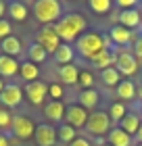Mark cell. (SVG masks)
I'll list each match as a JSON object with an SVG mask.
<instances>
[{
	"mask_svg": "<svg viewBox=\"0 0 142 146\" xmlns=\"http://www.w3.org/2000/svg\"><path fill=\"white\" fill-rule=\"evenodd\" d=\"M86 29V19L79 15V13H67L55 23V31L61 38L63 44H71L84 34Z\"/></svg>",
	"mask_w": 142,
	"mask_h": 146,
	"instance_id": "1",
	"label": "cell"
},
{
	"mask_svg": "<svg viewBox=\"0 0 142 146\" xmlns=\"http://www.w3.org/2000/svg\"><path fill=\"white\" fill-rule=\"evenodd\" d=\"M109 46H111V40L105 38L103 34H98V31H84V34L75 40L77 54L82 58H86V61H92L98 52L109 50Z\"/></svg>",
	"mask_w": 142,
	"mask_h": 146,
	"instance_id": "2",
	"label": "cell"
},
{
	"mask_svg": "<svg viewBox=\"0 0 142 146\" xmlns=\"http://www.w3.org/2000/svg\"><path fill=\"white\" fill-rule=\"evenodd\" d=\"M31 11L42 25H55L63 15V4L59 0H36Z\"/></svg>",
	"mask_w": 142,
	"mask_h": 146,
	"instance_id": "3",
	"label": "cell"
},
{
	"mask_svg": "<svg viewBox=\"0 0 142 146\" xmlns=\"http://www.w3.org/2000/svg\"><path fill=\"white\" fill-rule=\"evenodd\" d=\"M86 129H88V134H92L96 140H98V138L109 136V131H111V117H109V113L94 111L92 115L88 117Z\"/></svg>",
	"mask_w": 142,
	"mask_h": 146,
	"instance_id": "4",
	"label": "cell"
},
{
	"mask_svg": "<svg viewBox=\"0 0 142 146\" xmlns=\"http://www.w3.org/2000/svg\"><path fill=\"white\" fill-rule=\"evenodd\" d=\"M117 52V58H115V69L121 73V77H127L132 79L136 73L140 71V65H138V58L134 56L132 50H115Z\"/></svg>",
	"mask_w": 142,
	"mask_h": 146,
	"instance_id": "5",
	"label": "cell"
},
{
	"mask_svg": "<svg viewBox=\"0 0 142 146\" xmlns=\"http://www.w3.org/2000/svg\"><path fill=\"white\" fill-rule=\"evenodd\" d=\"M36 42L42 46L48 54H55V52L59 50V46L63 44V42H61V38L57 36V31H55V25H44V27L38 31Z\"/></svg>",
	"mask_w": 142,
	"mask_h": 146,
	"instance_id": "6",
	"label": "cell"
},
{
	"mask_svg": "<svg viewBox=\"0 0 142 146\" xmlns=\"http://www.w3.org/2000/svg\"><path fill=\"white\" fill-rule=\"evenodd\" d=\"M23 96L27 98V100L33 104V107H40V104H44L46 96H48V86L44 82H31V84H25L23 88Z\"/></svg>",
	"mask_w": 142,
	"mask_h": 146,
	"instance_id": "7",
	"label": "cell"
},
{
	"mask_svg": "<svg viewBox=\"0 0 142 146\" xmlns=\"http://www.w3.org/2000/svg\"><path fill=\"white\" fill-rule=\"evenodd\" d=\"M11 129H13V134H15V138H19V140H29V138H33V134H36V123H33L27 115H17L13 119Z\"/></svg>",
	"mask_w": 142,
	"mask_h": 146,
	"instance_id": "8",
	"label": "cell"
},
{
	"mask_svg": "<svg viewBox=\"0 0 142 146\" xmlns=\"http://www.w3.org/2000/svg\"><path fill=\"white\" fill-rule=\"evenodd\" d=\"M88 111L84 107H79V104H69L65 111V119H63V123L67 125H71V127H75V129H82L86 127V123H88Z\"/></svg>",
	"mask_w": 142,
	"mask_h": 146,
	"instance_id": "9",
	"label": "cell"
},
{
	"mask_svg": "<svg viewBox=\"0 0 142 146\" xmlns=\"http://www.w3.org/2000/svg\"><path fill=\"white\" fill-rule=\"evenodd\" d=\"M21 100H23V90L17 84H6L4 90L0 92V104L4 109H15L21 104Z\"/></svg>",
	"mask_w": 142,
	"mask_h": 146,
	"instance_id": "10",
	"label": "cell"
},
{
	"mask_svg": "<svg viewBox=\"0 0 142 146\" xmlns=\"http://www.w3.org/2000/svg\"><path fill=\"white\" fill-rule=\"evenodd\" d=\"M113 46H119V48H123V46H130L134 44V40H136V34H134L132 29H125L123 25H113L109 29V36Z\"/></svg>",
	"mask_w": 142,
	"mask_h": 146,
	"instance_id": "11",
	"label": "cell"
},
{
	"mask_svg": "<svg viewBox=\"0 0 142 146\" xmlns=\"http://www.w3.org/2000/svg\"><path fill=\"white\" fill-rule=\"evenodd\" d=\"M33 140L38 146H55L57 144V129L52 127L50 123H38L36 125V134H33Z\"/></svg>",
	"mask_w": 142,
	"mask_h": 146,
	"instance_id": "12",
	"label": "cell"
},
{
	"mask_svg": "<svg viewBox=\"0 0 142 146\" xmlns=\"http://www.w3.org/2000/svg\"><path fill=\"white\" fill-rule=\"evenodd\" d=\"M117 25H123L125 29H138L142 25V15H140V9H127V11H119L117 15Z\"/></svg>",
	"mask_w": 142,
	"mask_h": 146,
	"instance_id": "13",
	"label": "cell"
},
{
	"mask_svg": "<svg viewBox=\"0 0 142 146\" xmlns=\"http://www.w3.org/2000/svg\"><path fill=\"white\" fill-rule=\"evenodd\" d=\"M65 111H67V107H65V102H61V100H48L44 104V109H42L44 117L48 119V121H52V123H63Z\"/></svg>",
	"mask_w": 142,
	"mask_h": 146,
	"instance_id": "14",
	"label": "cell"
},
{
	"mask_svg": "<svg viewBox=\"0 0 142 146\" xmlns=\"http://www.w3.org/2000/svg\"><path fill=\"white\" fill-rule=\"evenodd\" d=\"M140 125H142V117L138 115V113H127V115L119 121L117 127L119 129H123L125 134H130L132 138L138 134V129H140Z\"/></svg>",
	"mask_w": 142,
	"mask_h": 146,
	"instance_id": "15",
	"label": "cell"
},
{
	"mask_svg": "<svg viewBox=\"0 0 142 146\" xmlns=\"http://www.w3.org/2000/svg\"><path fill=\"white\" fill-rule=\"evenodd\" d=\"M115 58H117V52H115V50H103V52H98V54L90 61V65L103 71V69L115 67Z\"/></svg>",
	"mask_w": 142,
	"mask_h": 146,
	"instance_id": "16",
	"label": "cell"
},
{
	"mask_svg": "<svg viewBox=\"0 0 142 146\" xmlns=\"http://www.w3.org/2000/svg\"><path fill=\"white\" fill-rule=\"evenodd\" d=\"M115 94L119 100H134V98H138V88L132 79H121V84L115 88Z\"/></svg>",
	"mask_w": 142,
	"mask_h": 146,
	"instance_id": "17",
	"label": "cell"
},
{
	"mask_svg": "<svg viewBox=\"0 0 142 146\" xmlns=\"http://www.w3.org/2000/svg\"><path fill=\"white\" fill-rule=\"evenodd\" d=\"M0 50H2V54H6V56H13V58H17V56L23 52L21 40H19V38H15V36H9V38H4L2 42H0Z\"/></svg>",
	"mask_w": 142,
	"mask_h": 146,
	"instance_id": "18",
	"label": "cell"
},
{
	"mask_svg": "<svg viewBox=\"0 0 142 146\" xmlns=\"http://www.w3.org/2000/svg\"><path fill=\"white\" fill-rule=\"evenodd\" d=\"M6 13H9V17H13V21L17 23H23L25 19H27V4L21 2V0H13V2L6 4Z\"/></svg>",
	"mask_w": 142,
	"mask_h": 146,
	"instance_id": "19",
	"label": "cell"
},
{
	"mask_svg": "<svg viewBox=\"0 0 142 146\" xmlns=\"http://www.w3.org/2000/svg\"><path fill=\"white\" fill-rule=\"evenodd\" d=\"M77 100H79V107H84L86 111L88 109H96L98 102H100V92L96 88L82 90V92H79V96H77Z\"/></svg>",
	"mask_w": 142,
	"mask_h": 146,
	"instance_id": "20",
	"label": "cell"
},
{
	"mask_svg": "<svg viewBox=\"0 0 142 146\" xmlns=\"http://www.w3.org/2000/svg\"><path fill=\"white\" fill-rule=\"evenodd\" d=\"M107 142L111 146H132V136L125 134V131L119 129V127H111L109 136H107Z\"/></svg>",
	"mask_w": 142,
	"mask_h": 146,
	"instance_id": "21",
	"label": "cell"
},
{
	"mask_svg": "<svg viewBox=\"0 0 142 146\" xmlns=\"http://www.w3.org/2000/svg\"><path fill=\"white\" fill-rule=\"evenodd\" d=\"M19 75H21L23 82H38V77H40V69H38V65H33L29 61H23V63H19Z\"/></svg>",
	"mask_w": 142,
	"mask_h": 146,
	"instance_id": "22",
	"label": "cell"
},
{
	"mask_svg": "<svg viewBox=\"0 0 142 146\" xmlns=\"http://www.w3.org/2000/svg\"><path fill=\"white\" fill-rule=\"evenodd\" d=\"M17 73H19L17 58L0 54V75H2V77H13V75H17Z\"/></svg>",
	"mask_w": 142,
	"mask_h": 146,
	"instance_id": "23",
	"label": "cell"
},
{
	"mask_svg": "<svg viewBox=\"0 0 142 146\" xmlns=\"http://www.w3.org/2000/svg\"><path fill=\"white\" fill-rule=\"evenodd\" d=\"M55 61L59 63V67H63V65H71L73 63V56H75V50L71 48V44H61L59 50L55 52Z\"/></svg>",
	"mask_w": 142,
	"mask_h": 146,
	"instance_id": "24",
	"label": "cell"
},
{
	"mask_svg": "<svg viewBox=\"0 0 142 146\" xmlns=\"http://www.w3.org/2000/svg\"><path fill=\"white\" fill-rule=\"evenodd\" d=\"M59 77H61V82L63 84H77V77H79V69L75 67V65H63V67H59Z\"/></svg>",
	"mask_w": 142,
	"mask_h": 146,
	"instance_id": "25",
	"label": "cell"
},
{
	"mask_svg": "<svg viewBox=\"0 0 142 146\" xmlns=\"http://www.w3.org/2000/svg\"><path fill=\"white\" fill-rule=\"evenodd\" d=\"M100 82H103L107 88H117V86L121 84V73L115 67L103 69V71H100Z\"/></svg>",
	"mask_w": 142,
	"mask_h": 146,
	"instance_id": "26",
	"label": "cell"
},
{
	"mask_svg": "<svg viewBox=\"0 0 142 146\" xmlns=\"http://www.w3.org/2000/svg\"><path fill=\"white\" fill-rule=\"evenodd\" d=\"M46 56H48V52H46L38 42H31V44L27 46V61H29V63L40 65V63L46 61Z\"/></svg>",
	"mask_w": 142,
	"mask_h": 146,
	"instance_id": "27",
	"label": "cell"
},
{
	"mask_svg": "<svg viewBox=\"0 0 142 146\" xmlns=\"http://www.w3.org/2000/svg\"><path fill=\"white\" fill-rule=\"evenodd\" d=\"M57 138H59L63 144H71V142L77 138V129L71 127V125H67V123H61L59 129H57Z\"/></svg>",
	"mask_w": 142,
	"mask_h": 146,
	"instance_id": "28",
	"label": "cell"
},
{
	"mask_svg": "<svg viewBox=\"0 0 142 146\" xmlns=\"http://www.w3.org/2000/svg\"><path fill=\"white\" fill-rule=\"evenodd\" d=\"M88 9L96 15H107L113 9V2L111 0H88Z\"/></svg>",
	"mask_w": 142,
	"mask_h": 146,
	"instance_id": "29",
	"label": "cell"
},
{
	"mask_svg": "<svg viewBox=\"0 0 142 146\" xmlns=\"http://www.w3.org/2000/svg\"><path fill=\"white\" fill-rule=\"evenodd\" d=\"M125 115H127L125 102H113L111 107H109V117H111V121H121Z\"/></svg>",
	"mask_w": 142,
	"mask_h": 146,
	"instance_id": "30",
	"label": "cell"
},
{
	"mask_svg": "<svg viewBox=\"0 0 142 146\" xmlns=\"http://www.w3.org/2000/svg\"><path fill=\"white\" fill-rule=\"evenodd\" d=\"M79 86H82V90H92L94 88V82H96V77H94V73L90 69H84L79 71V77H77Z\"/></svg>",
	"mask_w": 142,
	"mask_h": 146,
	"instance_id": "31",
	"label": "cell"
},
{
	"mask_svg": "<svg viewBox=\"0 0 142 146\" xmlns=\"http://www.w3.org/2000/svg\"><path fill=\"white\" fill-rule=\"evenodd\" d=\"M13 119H15V115H13L9 109L0 107V131L11 129V127H13Z\"/></svg>",
	"mask_w": 142,
	"mask_h": 146,
	"instance_id": "32",
	"label": "cell"
},
{
	"mask_svg": "<svg viewBox=\"0 0 142 146\" xmlns=\"http://www.w3.org/2000/svg\"><path fill=\"white\" fill-rule=\"evenodd\" d=\"M48 96H50V100H61V98H63V86L61 84H50L48 86Z\"/></svg>",
	"mask_w": 142,
	"mask_h": 146,
	"instance_id": "33",
	"label": "cell"
},
{
	"mask_svg": "<svg viewBox=\"0 0 142 146\" xmlns=\"http://www.w3.org/2000/svg\"><path fill=\"white\" fill-rule=\"evenodd\" d=\"M13 36V27H11V21L9 19H0V42H2L4 38Z\"/></svg>",
	"mask_w": 142,
	"mask_h": 146,
	"instance_id": "34",
	"label": "cell"
},
{
	"mask_svg": "<svg viewBox=\"0 0 142 146\" xmlns=\"http://www.w3.org/2000/svg\"><path fill=\"white\" fill-rule=\"evenodd\" d=\"M132 52H134V56H136L138 61H142V36H136V40H134V44H132Z\"/></svg>",
	"mask_w": 142,
	"mask_h": 146,
	"instance_id": "35",
	"label": "cell"
},
{
	"mask_svg": "<svg viewBox=\"0 0 142 146\" xmlns=\"http://www.w3.org/2000/svg\"><path fill=\"white\" fill-rule=\"evenodd\" d=\"M119 9L121 11H127V9H136V6H138V2H136V0H119Z\"/></svg>",
	"mask_w": 142,
	"mask_h": 146,
	"instance_id": "36",
	"label": "cell"
},
{
	"mask_svg": "<svg viewBox=\"0 0 142 146\" xmlns=\"http://www.w3.org/2000/svg\"><path fill=\"white\" fill-rule=\"evenodd\" d=\"M69 146H92L90 144V140H88V138H82V136H77L75 140H73Z\"/></svg>",
	"mask_w": 142,
	"mask_h": 146,
	"instance_id": "37",
	"label": "cell"
},
{
	"mask_svg": "<svg viewBox=\"0 0 142 146\" xmlns=\"http://www.w3.org/2000/svg\"><path fill=\"white\" fill-rule=\"evenodd\" d=\"M0 146H11V142H9V136H6V134H2V131H0Z\"/></svg>",
	"mask_w": 142,
	"mask_h": 146,
	"instance_id": "38",
	"label": "cell"
},
{
	"mask_svg": "<svg viewBox=\"0 0 142 146\" xmlns=\"http://www.w3.org/2000/svg\"><path fill=\"white\" fill-rule=\"evenodd\" d=\"M4 13H6V2L0 0V19H4Z\"/></svg>",
	"mask_w": 142,
	"mask_h": 146,
	"instance_id": "39",
	"label": "cell"
},
{
	"mask_svg": "<svg viewBox=\"0 0 142 146\" xmlns=\"http://www.w3.org/2000/svg\"><path fill=\"white\" fill-rule=\"evenodd\" d=\"M134 138H136V142H138V144H142V125H140V129H138V134H136V136H134Z\"/></svg>",
	"mask_w": 142,
	"mask_h": 146,
	"instance_id": "40",
	"label": "cell"
},
{
	"mask_svg": "<svg viewBox=\"0 0 142 146\" xmlns=\"http://www.w3.org/2000/svg\"><path fill=\"white\" fill-rule=\"evenodd\" d=\"M138 100H140V102H142V84H140V86H138Z\"/></svg>",
	"mask_w": 142,
	"mask_h": 146,
	"instance_id": "41",
	"label": "cell"
},
{
	"mask_svg": "<svg viewBox=\"0 0 142 146\" xmlns=\"http://www.w3.org/2000/svg\"><path fill=\"white\" fill-rule=\"evenodd\" d=\"M4 86H6V84L2 82V77H0V92H2V90H4Z\"/></svg>",
	"mask_w": 142,
	"mask_h": 146,
	"instance_id": "42",
	"label": "cell"
},
{
	"mask_svg": "<svg viewBox=\"0 0 142 146\" xmlns=\"http://www.w3.org/2000/svg\"><path fill=\"white\" fill-rule=\"evenodd\" d=\"M103 146H111V144H109V142H105V144H103Z\"/></svg>",
	"mask_w": 142,
	"mask_h": 146,
	"instance_id": "43",
	"label": "cell"
},
{
	"mask_svg": "<svg viewBox=\"0 0 142 146\" xmlns=\"http://www.w3.org/2000/svg\"><path fill=\"white\" fill-rule=\"evenodd\" d=\"M140 117H142V107H140Z\"/></svg>",
	"mask_w": 142,
	"mask_h": 146,
	"instance_id": "44",
	"label": "cell"
},
{
	"mask_svg": "<svg viewBox=\"0 0 142 146\" xmlns=\"http://www.w3.org/2000/svg\"><path fill=\"white\" fill-rule=\"evenodd\" d=\"M140 15H142V6H140Z\"/></svg>",
	"mask_w": 142,
	"mask_h": 146,
	"instance_id": "45",
	"label": "cell"
},
{
	"mask_svg": "<svg viewBox=\"0 0 142 146\" xmlns=\"http://www.w3.org/2000/svg\"><path fill=\"white\" fill-rule=\"evenodd\" d=\"M134 146H142V144H134Z\"/></svg>",
	"mask_w": 142,
	"mask_h": 146,
	"instance_id": "46",
	"label": "cell"
}]
</instances>
